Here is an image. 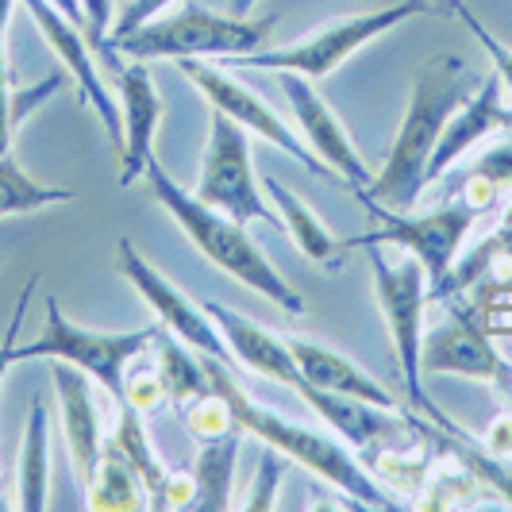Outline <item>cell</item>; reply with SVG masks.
Instances as JSON below:
<instances>
[{
  "mask_svg": "<svg viewBox=\"0 0 512 512\" xmlns=\"http://www.w3.org/2000/svg\"><path fill=\"white\" fill-rule=\"evenodd\" d=\"M478 85L482 77L470 74V66L455 54H443L416 74L405 120L389 147L385 166L362 189H355L362 205L374 201V205L409 212L420 201V193L428 189V162L439 147V135Z\"/></svg>",
  "mask_w": 512,
  "mask_h": 512,
  "instance_id": "obj_1",
  "label": "cell"
},
{
  "mask_svg": "<svg viewBox=\"0 0 512 512\" xmlns=\"http://www.w3.org/2000/svg\"><path fill=\"white\" fill-rule=\"evenodd\" d=\"M205 312L220 324V332L228 339L231 355L239 366L255 370L262 378H274V382L289 385L297 397H305V405L312 412H320L328 424L335 428V436L343 443H355V447H378V443H389V439L401 432L397 424V412L389 409H374L366 401H355V397H343V393H328L320 385L308 382V374L297 366L285 335H274L266 328H258L255 320L239 316L235 308L220 305V301H205Z\"/></svg>",
  "mask_w": 512,
  "mask_h": 512,
  "instance_id": "obj_2",
  "label": "cell"
},
{
  "mask_svg": "<svg viewBox=\"0 0 512 512\" xmlns=\"http://www.w3.org/2000/svg\"><path fill=\"white\" fill-rule=\"evenodd\" d=\"M201 362H205V374H208V382H212V389L228 401L231 420H235L239 432L262 439V443L274 447L278 455H289L293 462L308 466L316 478H324V482H332L335 489H343L359 509H397L382 489L374 486V478H370L366 466L347 451L343 439L312 432L305 424H293V420H285L278 412H270L266 405H258L255 397L239 385V378H235V370H231L228 362L208 359V355H201Z\"/></svg>",
  "mask_w": 512,
  "mask_h": 512,
  "instance_id": "obj_3",
  "label": "cell"
},
{
  "mask_svg": "<svg viewBox=\"0 0 512 512\" xmlns=\"http://www.w3.org/2000/svg\"><path fill=\"white\" fill-rule=\"evenodd\" d=\"M143 181L151 185L154 201L174 216V224L193 239V247H197L212 266H220V270L231 274L239 285H247V289L262 293L266 301L282 305L285 312H297V316L305 312L301 293L274 270V262L258 251L255 239L247 235V228H243L239 220H231L228 212H220V208H212L208 201H201L197 193L181 189L178 181L166 174V166H162L154 154H151V162H147Z\"/></svg>",
  "mask_w": 512,
  "mask_h": 512,
  "instance_id": "obj_4",
  "label": "cell"
},
{
  "mask_svg": "<svg viewBox=\"0 0 512 512\" xmlns=\"http://www.w3.org/2000/svg\"><path fill=\"white\" fill-rule=\"evenodd\" d=\"M278 20L262 16H224L201 4H181L174 16H154L143 27L112 39V51L139 58V62H181V58H224V54H251L270 43Z\"/></svg>",
  "mask_w": 512,
  "mask_h": 512,
  "instance_id": "obj_5",
  "label": "cell"
},
{
  "mask_svg": "<svg viewBox=\"0 0 512 512\" xmlns=\"http://www.w3.org/2000/svg\"><path fill=\"white\" fill-rule=\"evenodd\" d=\"M420 12H432V0H401V4H389V8H378V12H362V16H351V20H339V24H328L320 31H312L305 39L289 43V47H262V51L251 54H224V58H208L224 70H274V74H301V77H324L339 70L351 54L374 43L378 35L393 31V27L409 24L412 16Z\"/></svg>",
  "mask_w": 512,
  "mask_h": 512,
  "instance_id": "obj_6",
  "label": "cell"
},
{
  "mask_svg": "<svg viewBox=\"0 0 512 512\" xmlns=\"http://www.w3.org/2000/svg\"><path fill=\"white\" fill-rule=\"evenodd\" d=\"M162 328H135V332H89L77 328L74 320L62 316L58 301H47V324L35 343H12L8 347V362H70L77 370H85L93 382H101L112 401H124L128 389L131 362H139L154 347Z\"/></svg>",
  "mask_w": 512,
  "mask_h": 512,
  "instance_id": "obj_7",
  "label": "cell"
},
{
  "mask_svg": "<svg viewBox=\"0 0 512 512\" xmlns=\"http://www.w3.org/2000/svg\"><path fill=\"white\" fill-rule=\"evenodd\" d=\"M370 251V270H374V293H378V308L385 316V328L393 339V351H397V366H401V382L409 401L420 412H428L439 428L455 432V424L432 405V397L424 393V308L428 301V270L420 266V258H401V262H389L378 247H366Z\"/></svg>",
  "mask_w": 512,
  "mask_h": 512,
  "instance_id": "obj_8",
  "label": "cell"
},
{
  "mask_svg": "<svg viewBox=\"0 0 512 512\" xmlns=\"http://www.w3.org/2000/svg\"><path fill=\"white\" fill-rule=\"evenodd\" d=\"M362 208L374 216L378 228L343 239V247L351 251V247H385L389 243V247H401L405 255L420 258V266L428 270V297L451 274V266L459 262V247L482 216L466 201H451L432 212H397V208L374 205V201H366Z\"/></svg>",
  "mask_w": 512,
  "mask_h": 512,
  "instance_id": "obj_9",
  "label": "cell"
},
{
  "mask_svg": "<svg viewBox=\"0 0 512 512\" xmlns=\"http://www.w3.org/2000/svg\"><path fill=\"white\" fill-rule=\"evenodd\" d=\"M197 197L208 201L212 208H220V212H228L231 220H239L243 228L251 220L282 228V216L266 205V189L255 178L247 128L235 124L224 112H216V108H212V124H208V147L205 162H201Z\"/></svg>",
  "mask_w": 512,
  "mask_h": 512,
  "instance_id": "obj_10",
  "label": "cell"
},
{
  "mask_svg": "<svg viewBox=\"0 0 512 512\" xmlns=\"http://www.w3.org/2000/svg\"><path fill=\"white\" fill-rule=\"evenodd\" d=\"M178 66H181V74L205 93V101L212 104L216 112L231 116L235 124H243L251 135H262L266 143H274V147L285 151L289 158H297L312 174H320V178H339L332 166H324V162L312 154V147L301 139V131L289 128L270 104L262 101L258 93H251L243 81H235L224 66H216V62H208V58H181Z\"/></svg>",
  "mask_w": 512,
  "mask_h": 512,
  "instance_id": "obj_11",
  "label": "cell"
},
{
  "mask_svg": "<svg viewBox=\"0 0 512 512\" xmlns=\"http://www.w3.org/2000/svg\"><path fill=\"white\" fill-rule=\"evenodd\" d=\"M116 270L135 285V293L151 305V312L158 316V324L166 332L178 335L181 343L193 347L197 355H208V359H220L235 366L228 339L220 332V324L205 312V305H193L162 270H154L151 262L135 251L131 239H120V247H116Z\"/></svg>",
  "mask_w": 512,
  "mask_h": 512,
  "instance_id": "obj_12",
  "label": "cell"
},
{
  "mask_svg": "<svg viewBox=\"0 0 512 512\" xmlns=\"http://www.w3.org/2000/svg\"><path fill=\"white\" fill-rule=\"evenodd\" d=\"M424 374H459L478 382L512 385V366L493 347L486 324L470 308H451L436 332L424 335Z\"/></svg>",
  "mask_w": 512,
  "mask_h": 512,
  "instance_id": "obj_13",
  "label": "cell"
},
{
  "mask_svg": "<svg viewBox=\"0 0 512 512\" xmlns=\"http://www.w3.org/2000/svg\"><path fill=\"white\" fill-rule=\"evenodd\" d=\"M24 4H27V12L35 16V24H39V31H43V39L51 43V51L62 58L66 74L77 81L81 101L97 112V120L104 124L108 139H112V147H116V154H120V147H124L120 108L112 104L108 89L101 85V74H97V66H93V47H89V39H85L81 24H74L70 16H62L54 0H24Z\"/></svg>",
  "mask_w": 512,
  "mask_h": 512,
  "instance_id": "obj_14",
  "label": "cell"
},
{
  "mask_svg": "<svg viewBox=\"0 0 512 512\" xmlns=\"http://www.w3.org/2000/svg\"><path fill=\"white\" fill-rule=\"evenodd\" d=\"M282 85H285V97H289V108L297 116V131H301V139L312 147V154L324 166H332L343 181H351L355 189H362L370 181V170H366V162L355 151L351 135L335 120V112L312 89V81L301 74H282Z\"/></svg>",
  "mask_w": 512,
  "mask_h": 512,
  "instance_id": "obj_15",
  "label": "cell"
},
{
  "mask_svg": "<svg viewBox=\"0 0 512 512\" xmlns=\"http://www.w3.org/2000/svg\"><path fill=\"white\" fill-rule=\"evenodd\" d=\"M120 101H124V147H120V185L128 189L147 174V162L154 154V131L162 120V97L154 85L147 62L131 58L116 70Z\"/></svg>",
  "mask_w": 512,
  "mask_h": 512,
  "instance_id": "obj_16",
  "label": "cell"
},
{
  "mask_svg": "<svg viewBox=\"0 0 512 512\" xmlns=\"http://www.w3.org/2000/svg\"><path fill=\"white\" fill-rule=\"evenodd\" d=\"M512 108L505 104V85L497 74H486L482 85L466 97L459 112L447 120V128L439 135V147L428 162V185H436L466 151H474L482 139L497 135V131H509Z\"/></svg>",
  "mask_w": 512,
  "mask_h": 512,
  "instance_id": "obj_17",
  "label": "cell"
},
{
  "mask_svg": "<svg viewBox=\"0 0 512 512\" xmlns=\"http://www.w3.org/2000/svg\"><path fill=\"white\" fill-rule=\"evenodd\" d=\"M54 389H58V405H62V428H66V447H70L77 470V486L89 489L104 455L101 416H97V401L89 389V374L70 362H54Z\"/></svg>",
  "mask_w": 512,
  "mask_h": 512,
  "instance_id": "obj_18",
  "label": "cell"
},
{
  "mask_svg": "<svg viewBox=\"0 0 512 512\" xmlns=\"http://www.w3.org/2000/svg\"><path fill=\"white\" fill-rule=\"evenodd\" d=\"M289 351L297 366L308 374V382L328 389V393H343V397H355V401H366L374 409H389V412H401L397 409V397L385 389L378 378H370L362 370L359 362H351L343 351H335L328 343H316V339H305V335H285Z\"/></svg>",
  "mask_w": 512,
  "mask_h": 512,
  "instance_id": "obj_19",
  "label": "cell"
},
{
  "mask_svg": "<svg viewBox=\"0 0 512 512\" xmlns=\"http://www.w3.org/2000/svg\"><path fill=\"white\" fill-rule=\"evenodd\" d=\"M262 189H266V197L274 201L278 216H282V228H289L293 243L305 251V258H312V262L324 266V270H343V251H347L343 239H335L332 231L320 224V216H316L305 201H297L274 174L262 181Z\"/></svg>",
  "mask_w": 512,
  "mask_h": 512,
  "instance_id": "obj_20",
  "label": "cell"
},
{
  "mask_svg": "<svg viewBox=\"0 0 512 512\" xmlns=\"http://www.w3.org/2000/svg\"><path fill=\"white\" fill-rule=\"evenodd\" d=\"M116 428H112V443L116 451L131 462V470L139 474V482L151 497V509H162V497H166V482H170V470L158 462L147 436V424H143V412L135 409L131 401H116Z\"/></svg>",
  "mask_w": 512,
  "mask_h": 512,
  "instance_id": "obj_21",
  "label": "cell"
},
{
  "mask_svg": "<svg viewBox=\"0 0 512 512\" xmlns=\"http://www.w3.org/2000/svg\"><path fill=\"white\" fill-rule=\"evenodd\" d=\"M235 459H239V428H231L224 436L201 439V455H197V470H193V482H197V505L193 509H228Z\"/></svg>",
  "mask_w": 512,
  "mask_h": 512,
  "instance_id": "obj_22",
  "label": "cell"
},
{
  "mask_svg": "<svg viewBox=\"0 0 512 512\" xmlns=\"http://www.w3.org/2000/svg\"><path fill=\"white\" fill-rule=\"evenodd\" d=\"M85 501H89V509H124V512L147 509V501H151L143 482H139V474L116 451L112 439H104L101 470H97V478L85 489Z\"/></svg>",
  "mask_w": 512,
  "mask_h": 512,
  "instance_id": "obj_23",
  "label": "cell"
},
{
  "mask_svg": "<svg viewBox=\"0 0 512 512\" xmlns=\"http://www.w3.org/2000/svg\"><path fill=\"white\" fill-rule=\"evenodd\" d=\"M47 405L35 401L31 416H27V432L24 447H20V509L39 512L47 509V455H51V443H47Z\"/></svg>",
  "mask_w": 512,
  "mask_h": 512,
  "instance_id": "obj_24",
  "label": "cell"
},
{
  "mask_svg": "<svg viewBox=\"0 0 512 512\" xmlns=\"http://www.w3.org/2000/svg\"><path fill=\"white\" fill-rule=\"evenodd\" d=\"M154 347H158V370H162L166 393H170L178 405L181 401H193V397H201V393L212 389L201 355H197L193 347H185L178 335H170L162 328L158 339H154Z\"/></svg>",
  "mask_w": 512,
  "mask_h": 512,
  "instance_id": "obj_25",
  "label": "cell"
},
{
  "mask_svg": "<svg viewBox=\"0 0 512 512\" xmlns=\"http://www.w3.org/2000/svg\"><path fill=\"white\" fill-rule=\"evenodd\" d=\"M66 201H74L70 189L27 178L12 154H0V216H27V212H39V208L66 205Z\"/></svg>",
  "mask_w": 512,
  "mask_h": 512,
  "instance_id": "obj_26",
  "label": "cell"
},
{
  "mask_svg": "<svg viewBox=\"0 0 512 512\" xmlns=\"http://www.w3.org/2000/svg\"><path fill=\"white\" fill-rule=\"evenodd\" d=\"M189 432L197 439H212V436H224L235 428V420H231V409L228 401L216 393V389H208L201 397H193V405H189Z\"/></svg>",
  "mask_w": 512,
  "mask_h": 512,
  "instance_id": "obj_27",
  "label": "cell"
},
{
  "mask_svg": "<svg viewBox=\"0 0 512 512\" xmlns=\"http://www.w3.org/2000/svg\"><path fill=\"white\" fill-rule=\"evenodd\" d=\"M81 4V16H85V39L93 51H101L112 70H120V54L112 51V24H116V8L112 0H77Z\"/></svg>",
  "mask_w": 512,
  "mask_h": 512,
  "instance_id": "obj_28",
  "label": "cell"
},
{
  "mask_svg": "<svg viewBox=\"0 0 512 512\" xmlns=\"http://www.w3.org/2000/svg\"><path fill=\"white\" fill-rule=\"evenodd\" d=\"M16 0H0V154L12 143V81H8V20Z\"/></svg>",
  "mask_w": 512,
  "mask_h": 512,
  "instance_id": "obj_29",
  "label": "cell"
},
{
  "mask_svg": "<svg viewBox=\"0 0 512 512\" xmlns=\"http://www.w3.org/2000/svg\"><path fill=\"white\" fill-rule=\"evenodd\" d=\"M278 482H282V462L274 455V447L262 451L258 462V486L247 497V509H274V497H278Z\"/></svg>",
  "mask_w": 512,
  "mask_h": 512,
  "instance_id": "obj_30",
  "label": "cell"
},
{
  "mask_svg": "<svg viewBox=\"0 0 512 512\" xmlns=\"http://www.w3.org/2000/svg\"><path fill=\"white\" fill-rule=\"evenodd\" d=\"M466 27H470V35H474V39L486 47L489 62H493V74L501 77V85L512 93V51L501 43V39H497V35H493V31H489L486 24H482V20H478V16H470V20H466Z\"/></svg>",
  "mask_w": 512,
  "mask_h": 512,
  "instance_id": "obj_31",
  "label": "cell"
},
{
  "mask_svg": "<svg viewBox=\"0 0 512 512\" xmlns=\"http://www.w3.org/2000/svg\"><path fill=\"white\" fill-rule=\"evenodd\" d=\"M470 174L493 181L497 189H512V135L505 139V143L489 147V151L474 162V170H470Z\"/></svg>",
  "mask_w": 512,
  "mask_h": 512,
  "instance_id": "obj_32",
  "label": "cell"
},
{
  "mask_svg": "<svg viewBox=\"0 0 512 512\" xmlns=\"http://www.w3.org/2000/svg\"><path fill=\"white\" fill-rule=\"evenodd\" d=\"M170 4H178V0H135V4H128V12L112 24V39H116V35H128L135 27H143L147 20H154L158 12H166Z\"/></svg>",
  "mask_w": 512,
  "mask_h": 512,
  "instance_id": "obj_33",
  "label": "cell"
},
{
  "mask_svg": "<svg viewBox=\"0 0 512 512\" xmlns=\"http://www.w3.org/2000/svg\"><path fill=\"white\" fill-rule=\"evenodd\" d=\"M35 282H39V278H31V282H27V289L20 293V297H16V308H12L8 335H4V343H0V382H4V370L12 366V362H8V347H12V343H16V335H20V324H24V312H27V293L35 289Z\"/></svg>",
  "mask_w": 512,
  "mask_h": 512,
  "instance_id": "obj_34",
  "label": "cell"
},
{
  "mask_svg": "<svg viewBox=\"0 0 512 512\" xmlns=\"http://www.w3.org/2000/svg\"><path fill=\"white\" fill-rule=\"evenodd\" d=\"M486 447L493 455H512V416H501L486 436Z\"/></svg>",
  "mask_w": 512,
  "mask_h": 512,
  "instance_id": "obj_35",
  "label": "cell"
},
{
  "mask_svg": "<svg viewBox=\"0 0 512 512\" xmlns=\"http://www.w3.org/2000/svg\"><path fill=\"white\" fill-rule=\"evenodd\" d=\"M432 4H436V8H443V12H447V16H459L462 24H466V20H470V16H474V12H470V4H466V0H432Z\"/></svg>",
  "mask_w": 512,
  "mask_h": 512,
  "instance_id": "obj_36",
  "label": "cell"
},
{
  "mask_svg": "<svg viewBox=\"0 0 512 512\" xmlns=\"http://www.w3.org/2000/svg\"><path fill=\"white\" fill-rule=\"evenodd\" d=\"M255 4H258V0H235V16H247Z\"/></svg>",
  "mask_w": 512,
  "mask_h": 512,
  "instance_id": "obj_37",
  "label": "cell"
},
{
  "mask_svg": "<svg viewBox=\"0 0 512 512\" xmlns=\"http://www.w3.org/2000/svg\"><path fill=\"white\" fill-rule=\"evenodd\" d=\"M509 135H512V120H509Z\"/></svg>",
  "mask_w": 512,
  "mask_h": 512,
  "instance_id": "obj_38",
  "label": "cell"
},
{
  "mask_svg": "<svg viewBox=\"0 0 512 512\" xmlns=\"http://www.w3.org/2000/svg\"><path fill=\"white\" fill-rule=\"evenodd\" d=\"M0 509H4V501H0Z\"/></svg>",
  "mask_w": 512,
  "mask_h": 512,
  "instance_id": "obj_39",
  "label": "cell"
}]
</instances>
